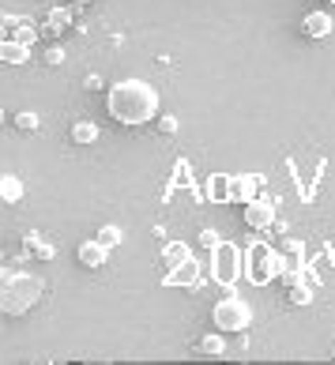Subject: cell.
Segmentation results:
<instances>
[{
	"label": "cell",
	"instance_id": "6da1fadb",
	"mask_svg": "<svg viewBox=\"0 0 335 365\" xmlns=\"http://www.w3.org/2000/svg\"><path fill=\"white\" fill-rule=\"evenodd\" d=\"M105 110L120 125H143L158 113V91L143 79H120L105 94Z\"/></svg>",
	"mask_w": 335,
	"mask_h": 365
},
{
	"label": "cell",
	"instance_id": "7a4b0ae2",
	"mask_svg": "<svg viewBox=\"0 0 335 365\" xmlns=\"http://www.w3.org/2000/svg\"><path fill=\"white\" fill-rule=\"evenodd\" d=\"M215 324L222 331H245L252 324V309L241 302V297H222L215 305Z\"/></svg>",
	"mask_w": 335,
	"mask_h": 365
},
{
	"label": "cell",
	"instance_id": "3957f363",
	"mask_svg": "<svg viewBox=\"0 0 335 365\" xmlns=\"http://www.w3.org/2000/svg\"><path fill=\"white\" fill-rule=\"evenodd\" d=\"M79 260H83V267H105L110 249H105V241H83L79 245Z\"/></svg>",
	"mask_w": 335,
	"mask_h": 365
},
{
	"label": "cell",
	"instance_id": "277c9868",
	"mask_svg": "<svg viewBox=\"0 0 335 365\" xmlns=\"http://www.w3.org/2000/svg\"><path fill=\"white\" fill-rule=\"evenodd\" d=\"M245 222L249 226H267V222H272V204H264V200H249Z\"/></svg>",
	"mask_w": 335,
	"mask_h": 365
},
{
	"label": "cell",
	"instance_id": "5b68a950",
	"mask_svg": "<svg viewBox=\"0 0 335 365\" xmlns=\"http://www.w3.org/2000/svg\"><path fill=\"white\" fill-rule=\"evenodd\" d=\"M305 34H309V38L331 34V16H324V11H313V16H305Z\"/></svg>",
	"mask_w": 335,
	"mask_h": 365
},
{
	"label": "cell",
	"instance_id": "8992f818",
	"mask_svg": "<svg viewBox=\"0 0 335 365\" xmlns=\"http://www.w3.org/2000/svg\"><path fill=\"white\" fill-rule=\"evenodd\" d=\"M0 192H4V200H8V204H16V200L23 196V185H19V178H16V173H4V181H0Z\"/></svg>",
	"mask_w": 335,
	"mask_h": 365
},
{
	"label": "cell",
	"instance_id": "52a82bcc",
	"mask_svg": "<svg viewBox=\"0 0 335 365\" xmlns=\"http://www.w3.org/2000/svg\"><path fill=\"white\" fill-rule=\"evenodd\" d=\"M72 136H76V140H83V143H91V140L98 136V132H95V125H76V128H72Z\"/></svg>",
	"mask_w": 335,
	"mask_h": 365
},
{
	"label": "cell",
	"instance_id": "ba28073f",
	"mask_svg": "<svg viewBox=\"0 0 335 365\" xmlns=\"http://www.w3.org/2000/svg\"><path fill=\"white\" fill-rule=\"evenodd\" d=\"M200 350H204V354H219V350H222V339H215V335H211V339L200 343Z\"/></svg>",
	"mask_w": 335,
	"mask_h": 365
},
{
	"label": "cell",
	"instance_id": "9c48e42d",
	"mask_svg": "<svg viewBox=\"0 0 335 365\" xmlns=\"http://www.w3.org/2000/svg\"><path fill=\"white\" fill-rule=\"evenodd\" d=\"M19 125H23V128H34L38 120H34V113H19Z\"/></svg>",
	"mask_w": 335,
	"mask_h": 365
},
{
	"label": "cell",
	"instance_id": "30bf717a",
	"mask_svg": "<svg viewBox=\"0 0 335 365\" xmlns=\"http://www.w3.org/2000/svg\"><path fill=\"white\" fill-rule=\"evenodd\" d=\"M331 4H335V0H331Z\"/></svg>",
	"mask_w": 335,
	"mask_h": 365
}]
</instances>
